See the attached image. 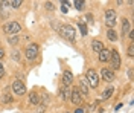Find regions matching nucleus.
Wrapping results in <instances>:
<instances>
[{"instance_id": "f257e3e1", "label": "nucleus", "mask_w": 134, "mask_h": 113, "mask_svg": "<svg viewBox=\"0 0 134 113\" xmlns=\"http://www.w3.org/2000/svg\"><path fill=\"white\" fill-rule=\"evenodd\" d=\"M59 32V35L64 38V40H67V41H75L76 40V29L72 25H67V23H64V25H59L58 29H57Z\"/></svg>"}, {"instance_id": "f03ea898", "label": "nucleus", "mask_w": 134, "mask_h": 113, "mask_svg": "<svg viewBox=\"0 0 134 113\" xmlns=\"http://www.w3.org/2000/svg\"><path fill=\"white\" fill-rule=\"evenodd\" d=\"M40 51H41L40 44L32 41V43H29L25 47V58L27 61H35L38 58V55H40Z\"/></svg>"}, {"instance_id": "7ed1b4c3", "label": "nucleus", "mask_w": 134, "mask_h": 113, "mask_svg": "<svg viewBox=\"0 0 134 113\" xmlns=\"http://www.w3.org/2000/svg\"><path fill=\"white\" fill-rule=\"evenodd\" d=\"M2 31H3V34L6 37H9V35H18L21 32V25L17 20H11V21H6L2 26Z\"/></svg>"}, {"instance_id": "20e7f679", "label": "nucleus", "mask_w": 134, "mask_h": 113, "mask_svg": "<svg viewBox=\"0 0 134 113\" xmlns=\"http://www.w3.org/2000/svg\"><path fill=\"white\" fill-rule=\"evenodd\" d=\"M11 92H12V95L14 96H25L26 92H27V89H26V84L21 81V79H14L12 83H11Z\"/></svg>"}, {"instance_id": "39448f33", "label": "nucleus", "mask_w": 134, "mask_h": 113, "mask_svg": "<svg viewBox=\"0 0 134 113\" xmlns=\"http://www.w3.org/2000/svg\"><path fill=\"white\" fill-rule=\"evenodd\" d=\"M104 21H105V25H107L108 29H111V28L116 26V23H117L116 11H114V9H111V8L105 9V12H104Z\"/></svg>"}, {"instance_id": "423d86ee", "label": "nucleus", "mask_w": 134, "mask_h": 113, "mask_svg": "<svg viewBox=\"0 0 134 113\" xmlns=\"http://www.w3.org/2000/svg\"><path fill=\"white\" fill-rule=\"evenodd\" d=\"M85 79H87V83H88V86L90 89H98L99 87V73L96 72L94 69H88L87 70V73H85Z\"/></svg>"}, {"instance_id": "0eeeda50", "label": "nucleus", "mask_w": 134, "mask_h": 113, "mask_svg": "<svg viewBox=\"0 0 134 113\" xmlns=\"http://www.w3.org/2000/svg\"><path fill=\"white\" fill-rule=\"evenodd\" d=\"M110 64H111V70L113 72H117L120 69V64H122V60H120V53L117 49H110Z\"/></svg>"}, {"instance_id": "6e6552de", "label": "nucleus", "mask_w": 134, "mask_h": 113, "mask_svg": "<svg viewBox=\"0 0 134 113\" xmlns=\"http://www.w3.org/2000/svg\"><path fill=\"white\" fill-rule=\"evenodd\" d=\"M69 101H70V103H72L73 105H76V107H82V101H84V98L81 96L79 90H78V87H70V95H69Z\"/></svg>"}, {"instance_id": "1a4fd4ad", "label": "nucleus", "mask_w": 134, "mask_h": 113, "mask_svg": "<svg viewBox=\"0 0 134 113\" xmlns=\"http://www.w3.org/2000/svg\"><path fill=\"white\" fill-rule=\"evenodd\" d=\"M78 90H79V93H81L82 98L90 95V86H88L85 77H79V79H78Z\"/></svg>"}, {"instance_id": "9d476101", "label": "nucleus", "mask_w": 134, "mask_h": 113, "mask_svg": "<svg viewBox=\"0 0 134 113\" xmlns=\"http://www.w3.org/2000/svg\"><path fill=\"white\" fill-rule=\"evenodd\" d=\"M131 29H133V28H131L130 20L126 17H122V20H120V38L125 40V37L128 35V32H130Z\"/></svg>"}, {"instance_id": "9b49d317", "label": "nucleus", "mask_w": 134, "mask_h": 113, "mask_svg": "<svg viewBox=\"0 0 134 113\" xmlns=\"http://www.w3.org/2000/svg\"><path fill=\"white\" fill-rule=\"evenodd\" d=\"M61 79H63V86L72 87L73 81H75V77H73V73H72L70 69H64L63 70V77H61Z\"/></svg>"}, {"instance_id": "f8f14e48", "label": "nucleus", "mask_w": 134, "mask_h": 113, "mask_svg": "<svg viewBox=\"0 0 134 113\" xmlns=\"http://www.w3.org/2000/svg\"><path fill=\"white\" fill-rule=\"evenodd\" d=\"M100 77H102L104 81H107V83L116 81V73L110 69V67H102V69H100Z\"/></svg>"}, {"instance_id": "ddd939ff", "label": "nucleus", "mask_w": 134, "mask_h": 113, "mask_svg": "<svg viewBox=\"0 0 134 113\" xmlns=\"http://www.w3.org/2000/svg\"><path fill=\"white\" fill-rule=\"evenodd\" d=\"M27 101H29V104L34 105V107L40 105V93H38L37 89H34V90L29 92V95H27Z\"/></svg>"}, {"instance_id": "4468645a", "label": "nucleus", "mask_w": 134, "mask_h": 113, "mask_svg": "<svg viewBox=\"0 0 134 113\" xmlns=\"http://www.w3.org/2000/svg\"><path fill=\"white\" fill-rule=\"evenodd\" d=\"M2 103L3 104H14V95H12L9 87L3 89V92H2Z\"/></svg>"}, {"instance_id": "2eb2a0df", "label": "nucleus", "mask_w": 134, "mask_h": 113, "mask_svg": "<svg viewBox=\"0 0 134 113\" xmlns=\"http://www.w3.org/2000/svg\"><path fill=\"white\" fill-rule=\"evenodd\" d=\"M9 9H11V6H9V2H6V0H3V2H0V17L3 18H9Z\"/></svg>"}, {"instance_id": "dca6fc26", "label": "nucleus", "mask_w": 134, "mask_h": 113, "mask_svg": "<svg viewBox=\"0 0 134 113\" xmlns=\"http://www.w3.org/2000/svg\"><path fill=\"white\" fill-rule=\"evenodd\" d=\"M102 49H104V43H102V40H100V38H93L92 40V51L93 52L99 53Z\"/></svg>"}, {"instance_id": "f3484780", "label": "nucleus", "mask_w": 134, "mask_h": 113, "mask_svg": "<svg viewBox=\"0 0 134 113\" xmlns=\"http://www.w3.org/2000/svg\"><path fill=\"white\" fill-rule=\"evenodd\" d=\"M110 55H111V53H110V49L104 47V49L98 53V60H99L100 63H108L110 61Z\"/></svg>"}, {"instance_id": "a211bd4d", "label": "nucleus", "mask_w": 134, "mask_h": 113, "mask_svg": "<svg viewBox=\"0 0 134 113\" xmlns=\"http://www.w3.org/2000/svg\"><path fill=\"white\" fill-rule=\"evenodd\" d=\"M69 95H70V87L61 86L58 89V96L63 99V101H69Z\"/></svg>"}, {"instance_id": "6ab92c4d", "label": "nucleus", "mask_w": 134, "mask_h": 113, "mask_svg": "<svg viewBox=\"0 0 134 113\" xmlns=\"http://www.w3.org/2000/svg\"><path fill=\"white\" fill-rule=\"evenodd\" d=\"M40 104L44 105V107H49L50 105V95L46 90H43L41 93H40Z\"/></svg>"}, {"instance_id": "aec40b11", "label": "nucleus", "mask_w": 134, "mask_h": 113, "mask_svg": "<svg viewBox=\"0 0 134 113\" xmlns=\"http://www.w3.org/2000/svg\"><path fill=\"white\" fill-rule=\"evenodd\" d=\"M107 38H108V41H111V43H116L117 40H119L117 31L114 29V28H111V29H107Z\"/></svg>"}, {"instance_id": "412c9836", "label": "nucleus", "mask_w": 134, "mask_h": 113, "mask_svg": "<svg viewBox=\"0 0 134 113\" xmlns=\"http://www.w3.org/2000/svg\"><path fill=\"white\" fill-rule=\"evenodd\" d=\"M113 93H114V87L108 86L105 90H104V92H102L100 98H102V99H108V98H111V96H113Z\"/></svg>"}, {"instance_id": "4be33fe9", "label": "nucleus", "mask_w": 134, "mask_h": 113, "mask_svg": "<svg viewBox=\"0 0 134 113\" xmlns=\"http://www.w3.org/2000/svg\"><path fill=\"white\" fill-rule=\"evenodd\" d=\"M85 6H87V3L84 0H75V2H72V8L78 9V11H84Z\"/></svg>"}, {"instance_id": "5701e85b", "label": "nucleus", "mask_w": 134, "mask_h": 113, "mask_svg": "<svg viewBox=\"0 0 134 113\" xmlns=\"http://www.w3.org/2000/svg\"><path fill=\"white\" fill-rule=\"evenodd\" d=\"M11 60L15 61V63H20L21 61V53H20L18 49H12L11 51Z\"/></svg>"}, {"instance_id": "b1692460", "label": "nucleus", "mask_w": 134, "mask_h": 113, "mask_svg": "<svg viewBox=\"0 0 134 113\" xmlns=\"http://www.w3.org/2000/svg\"><path fill=\"white\" fill-rule=\"evenodd\" d=\"M76 25H78V28H79V31H81V34L85 37L87 35V32H88V28H87V23H84L82 20H78L76 21Z\"/></svg>"}, {"instance_id": "393cba45", "label": "nucleus", "mask_w": 134, "mask_h": 113, "mask_svg": "<svg viewBox=\"0 0 134 113\" xmlns=\"http://www.w3.org/2000/svg\"><path fill=\"white\" fill-rule=\"evenodd\" d=\"M8 43L14 47V46H18L20 44V37L18 35H9L8 37Z\"/></svg>"}, {"instance_id": "a878e982", "label": "nucleus", "mask_w": 134, "mask_h": 113, "mask_svg": "<svg viewBox=\"0 0 134 113\" xmlns=\"http://www.w3.org/2000/svg\"><path fill=\"white\" fill-rule=\"evenodd\" d=\"M21 5H23V0H12V2H9L11 9H20Z\"/></svg>"}, {"instance_id": "bb28decb", "label": "nucleus", "mask_w": 134, "mask_h": 113, "mask_svg": "<svg viewBox=\"0 0 134 113\" xmlns=\"http://www.w3.org/2000/svg\"><path fill=\"white\" fill-rule=\"evenodd\" d=\"M44 8H46V11L53 12V11L57 9V6H55V3H53V2H46V3H44Z\"/></svg>"}, {"instance_id": "cd10ccee", "label": "nucleus", "mask_w": 134, "mask_h": 113, "mask_svg": "<svg viewBox=\"0 0 134 113\" xmlns=\"http://www.w3.org/2000/svg\"><path fill=\"white\" fill-rule=\"evenodd\" d=\"M126 55H128V58H133V57H134V44H133V43L128 44V49H126Z\"/></svg>"}, {"instance_id": "c85d7f7f", "label": "nucleus", "mask_w": 134, "mask_h": 113, "mask_svg": "<svg viewBox=\"0 0 134 113\" xmlns=\"http://www.w3.org/2000/svg\"><path fill=\"white\" fill-rule=\"evenodd\" d=\"M82 21L84 23H87V21H88V23H93V21H94V20H93V14H87V15L84 17Z\"/></svg>"}, {"instance_id": "c756f323", "label": "nucleus", "mask_w": 134, "mask_h": 113, "mask_svg": "<svg viewBox=\"0 0 134 113\" xmlns=\"http://www.w3.org/2000/svg\"><path fill=\"white\" fill-rule=\"evenodd\" d=\"M5 73H6V72H5V66H3V63L0 61V79L5 78Z\"/></svg>"}, {"instance_id": "7c9ffc66", "label": "nucleus", "mask_w": 134, "mask_h": 113, "mask_svg": "<svg viewBox=\"0 0 134 113\" xmlns=\"http://www.w3.org/2000/svg\"><path fill=\"white\" fill-rule=\"evenodd\" d=\"M46 109H47V107H44V105H37V113H44L46 112Z\"/></svg>"}, {"instance_id": "2f4dec72", "label": "nucleus", "mask_w": 134, "mask_h": 113, "mask_svg": "<svg viewBox=\"0 0 134 113\" xmlns=\"http://www.w3.org/2000/svg\"><path fill=\"white\" fill-rule=\"evenodd\" d=\"M5 55H6V51H5V47H3V46H0V61L5 58Z\"/></svg>"}, {"instance_id": "473e14b6", "label": "nucleus", "mask_w": 134, "mask_h": 113, "mask_svg": "<svg viewBox=\"0 0 134 113\" xmlns=\"http://www.w3.org/2000/svg\"><path fill=\"white\" fill-rule=\"evenodd\" d=\"M128 79H133V67H128Z\"/></svg>"}, {"instance_id": "72a5a7b5", "label": "nucleus", "mask_w": 134, "mask_h": 113, "mask_svg": "<svg viewBox=\"0 0 134 113\" xmlns=\"http://www.w3.org/2000/svg\"><path fill=\"white\" fill-rule=\"evenodd\" d=\"M75 113H85V109H84V107H76Z\"/></svg>"}, {"instance_id": "f704fd0d", "label": "nucleus", "mask_w": 134, "mask_h": 113, "mask_svg": "<svg viewBox=\"0 0 134 113\" xmlns=\"http://www.w3.org/2000/svg\"><path fill=\"white\" fill-rule=\"evenodd\" d=\"M116 3L119 5V6H122V5H125V2H122V0H117Z\"/></svg>"}, {"instance_id": "c9c22d12", "label": "nucleus", "mask_w": 134, "mask_h": 113, "mask_svg": "<svg viewBox=\"0 0 134 113\" xmlns=\"http://www.w3.org/2000/svg\"><path fill=\"white\" fill-rule=\"evenodd\" d=\"M120 107H122V103H119V104H117L116 107H114V109H116V110H119V109H120Z\"/></svg>"}, {"instance_id": "e433bc0d", "label": "nucleus", "mask_w": 134, "mask_h": 113, "mask_svg": "<svg viewBox=\"0 0 134 113\" xmlns=\"http://www.w3.org/2000/svg\"><path fill=\"white\" fill-rule=\"evenodd\" d=\"M67 113H69V112H67Z\"/></svg>"}]
</instances>
